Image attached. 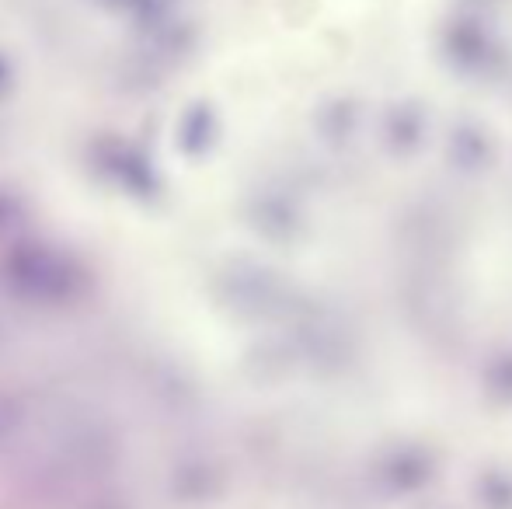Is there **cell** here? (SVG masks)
<instances>
[{"instance_id":"6da1fadb","label":"cell","mask_w":512,"mask_h":509,"mask_svg":"<svg viewBox=\"0 0 512 509\" xmlns=\"http://www.w3.org/2000/svg\"><path fill=\"white\" fill-rule=\"evenodd\" d=\"M74 276L67 258L46 248H18L4 262V279L14 286V293H25L35 300H60L74 290Z\"/></svg>"},{"instance_id":"7a4b0ae2","label":"cell","mask_w":512,"mask_h":509,"mask_svg":"<svg viewBox=\"0 0 512 509\" xmlns=\"http://www.w3.org/2000/svg\"><path fill=\"white\" fill-rule=\"evenodd\" d=\"M443 53L453 67L474 70V74H485L495 60H499V42L488 32L485 21L478 18H460L453 25H446L443 32Z\"/></svg>"},{"instance_id":"3957f363","label":"cell","mask_w":512,"mask_h":509,"mask_svg":"<svg viewBox=\"0 0 512 509\" xmlns=\"http://www.w3.org/2000/svg\"><path fill=\"white\" fill-rule=\"evenodd\" d=\"M384 136H387V147H391L394 154H411L425 136L422 109H418V105H394L384 119Z\"/></svg>"},{"instance_id":"277c9868","label":"cell","mask_w":512,"mask_h":509,"mask_svg":"<svg viewBox=\"0 0 512 509\" xmlns=\"http://www.w3.org/2000/svg\"><path fill=\"white\" fill-rule=\"evenodd\" d=\"M216 133H220V126H216L213 109H209V105H192L182 116V140L178 143H182L185 154L199 157L216 143Z\"/></svg>"},{"instance_id":"5b68a950","label":"cell","mask_w":512,"mask_h":509,"mask_svg":"<svg viewBox=\"0 0 512 509\" xmlns=\"http://www.w3.org/2000/svg\"><path fill=\"white\" fill-rule=\"evenodd\" d=\"M450 161L464 171L485 168V164L492 161V147H488L485 133L474 126H460L457 133L450 136Z\"/></svg>"},{"instance_id":"8992f818","label":"cell","mask_w":512,"mask_h":509,"mask_svg":"<svg viewBox=\"0 0 512 509\" xmlns=\"http://www.w3.org/2000/svg\"><path fill=\"white\" fill-rule=\"evenodd\" d=\"M352 126H356V112H352L349 102L331 105V109L321 116V129L331 136V140H345V136L352 133Z\"/></svg>"},{"instance_id":"52a82bcc","label":"cell","mask_w":512,"mask_h":509,"mask_svg":"<svg viewBox=\"0 0 512 509\" xmlns=\"http://www.w3.org/2000/svg\"><path fill=\"white\" fill-rule=\"evenodd\" d=\"M4 81H7V70H4V63H0V88H4Z\"/></svg>"},{"instance_id":"ba28073f","label":"cell","mask_w":512,"mask_h":509,"mask_svg":"<svg viewBox=\"0 0 512 509\" xmlns=\"http://www.w3.org/2000/svg\"><path fill=\"white\" fill-rule=\"evenodd\" d=\"M115 4H136V0H115Z\"/></svg>"}]
</instances>
